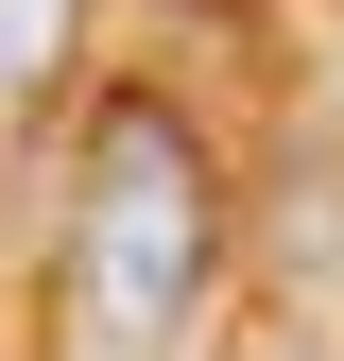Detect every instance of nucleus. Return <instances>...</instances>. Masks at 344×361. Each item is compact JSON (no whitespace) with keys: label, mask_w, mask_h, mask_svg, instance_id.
<instances>
[{"label":"nucleus","mask_w":344,"mask_h":361,"mask_svg":"<svg viewBox=\"0 0 344 361\" xmlns=\"http://www.w3.org/2000/svg\"><path fill=\"white\" fill-rule=\"evenodd\" d=\"M52 276H69V327L121 344V361H172V344L207 327V276H224V190H207V138L155 104V86H121V104L86 121Z\"/></svg>","instance_id":"nucleus-1"},{"label":"nucleus","mask_w":344,"mask_h":361,"mask_svg":"<svg viewBox=\"0 0 344 361\" xmlns=\"http://www.w3.org/2000/svg\"><path fill=\"white\" fill-rule=\"evenodd\" d=\"M52 35H69V0H0V69H35Z\"/></svg>","instance_id":"nucleus-2"}]
</instances>
